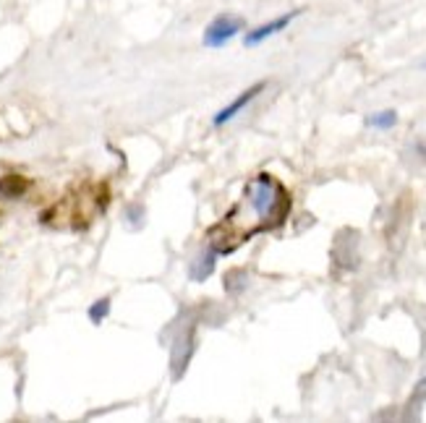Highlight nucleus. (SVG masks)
Here are the masks:
<instances>
[{"label":"nucleus","instance_id":"obj_3","mask_svg":"<svg viewBox=\"0 0 426 423\" xmlns=\"http://www.w3.org/2000/svg\"><path fill=\"white\" fill-rule=\"evenodd\" d=\"M264 89H267V81H257V84H251V87H248L246 92H241V94H238L233 102H228L225 108L215 113V118H212V126H218V128L220 126H228L230 120L238 118V115H241V113H243V110H246L248 105H251V102H254V99H257L259 94L264 92Z\"/></svg>","mask_w":426,"mask_h":423},{"label":"nucleus","instance_id":"obj_8","mask_svg":"<svg viewBox=\"0 0 426 423\" xmlns=\"http://www.w3.org/2000/svg\"><path fill=\"white\" fill-rule=\"evenodd\" d=\"M367 126L377 128V131H390V128L397 126V113L395 110H379V113H371V115H367Z\"/></svg>","mask_w":426,"mask_h":423},{"label":"nucleus","instance_id":"obj_6","mask_svg":"<svg viewBox=\"0 0 426 423\" xmlns=\"http://www.w3.org/2000/svg\"><path fill=\"white\" fill-rule=\"evenodd\" d=\"M218 259L220 254L215 251V246H204V251L194 259L189 264V277H191V282H204L212 272H215V264H218Z\"/></svg>","mask_w":426,"mask_h":423},{"label":"nucleus","instance_id":"obj_5","mask_svg":"<svg viewBox=\"0 0 426 423\" xmlns=\"http://www.w3.org/2000/svg\"><path fill=\"white\" fill-rule=\"evenodd\" d=\"M34 180L21 173H6L0 175V199L6 201H16V199H24L31 191Z\"/></svg>","mask_w":426,"mask_h":423},{"label":"nucleus","instance_id":"obj_10","mask_svg":"<svg viewBox=\"0 0 426 423\" xmlns=\"http://www.w3.org/2000/svg\"><path fill=\"white\" fill-rule=\"evenodd\" d=\"M416 152H418V155H421V157L426 159V144H418V147H416Z\"/></svg>","mask_w":426,"mask_h":423},{"label":"nucleus","instance_id":"obj_7","mask_svg":"<svg viewBox=\"0 0 426 423\" xmlns=\"http://www.w3.org/2000/svg\"><path fill=\"white\" fill-rule=\"evenodd\" d=\"M110 308H113V298L102 296V298H97L90 308H87V316H90V322L94 327H102L105 324V319L110 316Z\"/></svg>","mask_w":426,"mask_h":423},{"label":"nucleus","instance_id":"obj_1","mask_svg":"<svg viewBox=\"0 0 426 423\" xmlns=\"http://www.w3.org/2000/svg\"><path fill=\"white\" fill-rule=\"evenodd\" d=\"M293 209V199L283 183L269 173H259L243 186L236 207L207 230V243L220 256L233 254L241 243L259 233H269L285 225Z\"/></svg>","mask_w":426,"mask_h":423},{"label":"nucleus","instance_id":"obj_4","mask_svg":"<svg viewBox=\"0 0 426 423\" xmlns=\"http://www.w3.org/2000/svg\"><path fill=\"white\" fill-rule=\"evenodd\" d=\"M296 16H298V10H290V13H283V16H278V19L262 24V27H254L251 31L243 34V45H246V48H257V45H262L264 40H269V37L280 34L283 29H287V27H290V21L296 19Z\"/></svg>","mask_w":426,"mask_h":423},{"label":"nucleus","instance_id":"obj_9","mask_svg":"<svg viewBox=\"0 0 426 423\" xmlns=\"http://www.w3.org/2000/svg\"><path fill=\"white\" fill-rule=\"evenodd\" d=\"M141 215H144V209H141L139 204H131V207L126 209V217H129L134 225H141Z\"/></svg>","mask_w":426,"mask_h":423},{"label":"nucleus","instance_id":"obj_2","mask_svg":"<svg viewBox=\"0 0 426 423\" xmlns=\"http://www.w3.org/2000/svg\"><path fill=\"white\" fill-rule=\"evenodd\" d=\"M243 19L241 16H230V13H222L218 19L209 21V27L204 29V48H225L233 37H238L243 31Z\"/></svg>","mask_w":426,"mask_h":423}]
</instances>
